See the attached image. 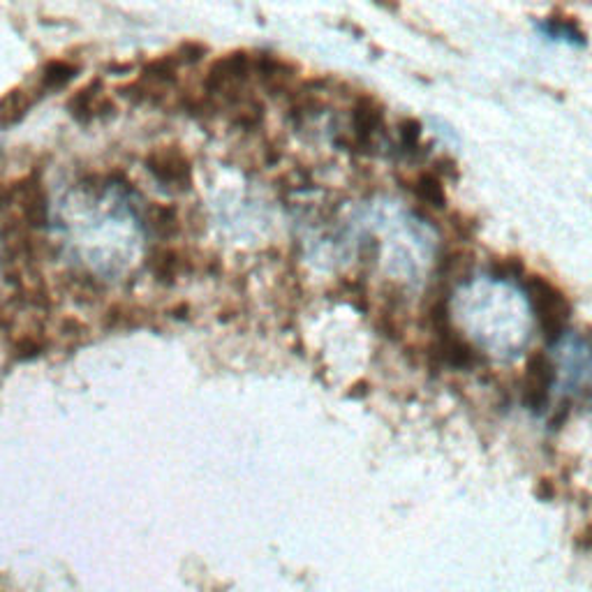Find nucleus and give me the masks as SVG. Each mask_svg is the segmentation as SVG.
Here are the masks:
<instances>
[{
	"label": "nucleus",
	"mask_w": 592,
	"mask_h": 592,
	"mask_svg": "<svg viewBox=\"0 0 592 592\" xmlns=\"http://www.w3.org/2000/svg\"><path fill=\"white\" fill-rule=\"evenodd\" d=\"M523 287L530 296L544 340L551 345L558 343L567 329L569 317H572V303H569L567 294L539 273H525Z\"/></svg>",
	"instance_id": "obj_1"
},
{
	"label": "nucleus",
	"mask_w": 592,
	"mask_h": 592,
	"mask_svg": "<svg viewBox=\"0 0 592 592\" xmlns=\"http://www.w3.org/2000/svg\"><path fill=\"white\" fill-rule=\"evenodd\" d=\"M250 77H253V54L229 51L209 65L202 79V95L213 102L222 98L234 107L243 100L241 88Z\"/></svg>",
	"instance_id": "obj_2"
},
{
	"label": "nucleus",
	"mask_w": 592,
	"mask_h": 592,
	"mask_svg": "<svg viewBox=\"0 0 592 592\" xmlns=\"http://www.w3.org/2000/svg\"><path fill=\"white\" fill-rule=\"evenodd\" d=\"M146 169L153 179L174 192H185L192 185V162L179 146H160L146 155Z\"/></svg>",
	"instance_id": "obj_3"
},
{
	"label": "nucleus",
	"mask_w": 592,
	"mask_h": 592,
	"mask_svg": "<svg viewBox=\"0 0 592 592\" xmlns=\"http://www.w3.org/2000/svg\"><path fill=\"white\" fill-rule=\"evenodd\" d=\"M555 382V366L544 350H532L525 361L523 403L532 412H544L549 407V394Z\"/></svg>",
	"instance_id": "obj_4"
},
{
	"label": "nucleus",
	"mask_w": 592,
	"mask_h": 592,
	"mask_svg": "<svg viewBox=\"0 0 592 592\" xmlns=\"http://www.w3.org/2000/svg\"><path fill=\"white\" fill-rule=\"evenodd\" d=\"M428 359L442 366L447 364L451 368H477L484 364L479 350H475L468 340H463L454 329H444L435 333V343L428 352Z\"/></svg>",
	"instance_id": "obj_5"
},
{
	"label": "nucleus",
	"mask_w": 592,
	"mask_h": 592,
	"mask_svg": "<svg viewBox=\"0 0 592 592\" xmlns=\"http://www.w3.org/2000/svg\"><path fill=\"white\" fill-rule=\"evenodd\" d=\"M146 269L151 271V276L162 285H174L183 273L195 271V259H192L185 250L176 246H153L151 253L146 255Z\"/></svg>",
	"instance_id": "obj_6"
},
{
	"label": "nucleus",
	"mask_w": 592,
	"mask_h": 592,
	"mask_svg": "<svg viewBox=\"0 0 592 592\" xmlns=\"http://www.w3.org/2000/svg\"><path fill=\"white\" fill-rule=\"evenodd\" d=\"M68 111L74 121L86 125L95 121V118L114 114V102L105 95L102 79H95V81H88L86 86H81L74 95H70Z\"/></svg>",
	"instance_id": "obj_7"
},
{
	"label": "nucleus",
	"mask_w": 592,
	"mask_h": 592,
	"mask_svg": "<svg viewBox=\"0 0 592 592\" xmlns=\"http://www.w3.org/2000/svg\"><path fill=\"white\" fill-rule=\"evenodd\" d=\"M384 111L373 95H359L352 107V130H354V148L366 153L373 144L375 132L382 128Z\"/></svg>",
	"instance_id": "obj_8"
},
{
	"label": "nucleus",
	"mask_w": 592,
	"mask_h": 592,
	"mask_svg": "<svg viewBox=\"0 0 592 592\" xmlns=\"http://www.w3.org/2000/svg\"><path fill=\"white\" fill-rule=\"evenodd\" d=\"M253 74H257V79L262 81V86L269 91L271 95H278L290 88L292 79L296 77V65L290 61H283L276 54H255L253 56Z\"/></svg>",
	"instance_id": "obj_9"
},
{
	"label": "nucleus",
	"mask_w": 592,
	"mask_h": 592,
	"mask_svg": "<svg viewBox=\"0 0 592 592\" xmlns=\"http://www.w3.org/2000/svg\"><path fill=\"white\" fill-rule=\"evenodd\" d=\"M37 102V93L28 91L26 86L12 88L0 98V128H12L19 121H24V116L31 111V107Z\"/></svg>",
	"instance_id": "obj_10"
},
{
	"label": "nucleus",
	"mask_w": 592,
	"mask_h": 592,
	"mask_svg": "<svg viewBox=\"0 0 592 592\" xmlns=\"http://www.w3.org/2000/svg\"><path fill=\"white\" fill-rule=\"evenodd\" d=\"M146 225L160 241L172 239L181 232L179 209L172 204H153L146 211Z\"/></svg>",
	"instance_id": "obj_11"
},
{
	"label": "nucleus",
	"mask_w": 592,
	"mask_h": 592,
	"mask_svg": "<svg viewBox=\"0 0 592 592\" xmlns=\"http://www.w3.org/2000/svg\"><path fill=\"white\" fill-rule=\"evenodd\" d=\"M79 65H74L65 58H56V61H49L44 68L40 70V81H37V88L42 93H51V91H61L70 84V81L77 77Z\"/></svg>",
	"instance_id": "obj_12"
},
{
	"label": "nucleus",
	"mask_w": 592,
	"mask_h": 592,
	"mask_svg": "<svg viewBox=\"0 0 592 592\" xmlns=\"http://www.w3.org/2000/svg\"><path fill=\"white\" fill-rule=\"evenodd\" d=\"M414 195L428 209L442 211L447 206V190H444L440 176L433 172H421L417 176V181H414Z\"/></svg>",
	"instance_id": "obj_13"
},
{
	"label": "nucleus",
	"mask_w": 592,
	"mask_h": 592,
	"mask_svg": "<svg viewBox=\"0 0 592 592\" xmlns=\"http://www.w3.org/2000/svg\"><path fill=\"white\" fill-rule=\"evenodd\" d=\"M49 340L44 333H26V336H21L14 340V359L17 361H31L35 357H40V354L47 350Z\"/></svg>",
	"instance_id": "obj_14"
},
{
	"label": "nucleus",
	"mask_w": 592,
	"mask_h": 592,
	"mask_svg": "<svg viewBox=\"0 0 592 592\" xmlns=\"http://www.w3.org/2000/svg\"><path fill=\"white\" fill-rule=\"evenodd\" d=\"M144 320H139V310L135 306H125V303H118V306L109 308L105 327L111 329H137L142 327Z\"/></svg>",
	"instance_id": "obj_15"
},
{
	"label": "nucleus",
	"mask_w": 592,
	"mask_h": 592,
	"mask_svg": "<svg viewBox=\"0 0 592 592\" xmlns=\"http://www.w3.org/2000/svg\"><path fill=\"white\" fill-rule=\"evenodd\" d=\"M488 271L493 273L498 280L509 278H523L525 276V264L521 257H495L493 262H488Z\"/></svg>",
	"instance_id": "obj_16"
},
{
	"label": "nucleus",
	"mask_w": 592,
	"mask_h": 592,
	"mask_svg": "<svg viewBox=\"0 0 592 592\" xmlns=\"http://www.w3.org/2000/svg\"><path fill=\"white\" fill-rule=\"evenodd\" d=\"M546 28H549V31L555 35H565V37H572V40H576V42H586V33H583L579 28V21L572 19V17L549 19L546 21Z\"/></svg>",
	"instance_id": "obj_17"
},
{
	"label": "nucleus",
	"mask_w": 592,
	"mask_h": 592,
	"mask_svg": "<svg viewBox=\"0 0 592 592\" xmlns=\"http://www.w3.org/2000/svg\"><path fill=\"white\" fill-rule=\"evenodd\" d=\"M398 137H401V144L407 151H414V148L419 146V139H421V123L417 118H403L401 123H398Z\"/></svg>",
	"instance_id": "obj_18"
},
{
	"label": "nucleus",
	"mask_w": 592,
	"mask_h": 592,
	"mask_svg": "<svg viewBox=\"0 0 592 592\" xmlns=\"http://www.w3.org/2000/svg\"><path fill=\"white\" fill-rule=\"evenodd\" d=\"M206 54H209V47H206V44H202V42H195V40L183 42V44H179V49H176V56L181 58L183 65H195V63L202 61Z\"/></svg>",
	"instance_id": "obj_19"
},
{
	"label": "nucleus",
	"mask_w": 592,
	"mask_h": 592,
	"mask_svg": "<svg viewBox=\"0 0 592 592\" xmlns=\"http://www.w3.org/2000/svg\"><path fill=\"white\" fill-rule=\"evenodd\" d=\"M472 218H468V216H463V213H454V216H451V227L456 229L458 234L463 236V239H470L472 234H475V225H472Z\"/></svg>",
	"instance_id": "obj_20"
},
{
	"label": "nucleus",
	"mask_w": 592,
	"mask_h": 592,
	"mask_svg": "<svg viewBox=\"0 0 592 592\" xmlns=\"http://www.w3.org/2000/svg\"><path fill=\"white\" fill-rule=\"evenodd\" d=\"M368 391H370V384L366 380L354 382L350 387V391H347V398H366Z\"/></svg>",
	"instance_id": "obj_21"
}]
</instances>
